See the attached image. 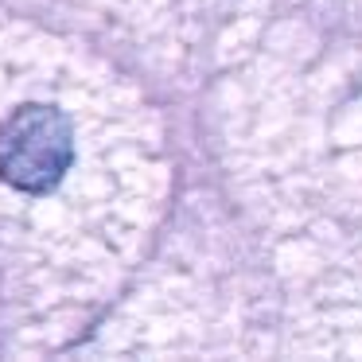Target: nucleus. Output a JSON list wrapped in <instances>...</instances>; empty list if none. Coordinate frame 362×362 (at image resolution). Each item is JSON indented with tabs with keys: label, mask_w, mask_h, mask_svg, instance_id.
I'll return each instance as SVG.
<instances>
[{
	"label": "nucleus",
	"mask_w": 362,
	"mask_h": 362,
	"mask_svg": "<svg viewBox=\"0 0 362 362\" xmlns=\"http://www.w3.org/2000/svg\"><path fill=\"white\" fill-rule=\"evenodd\" d=\"M74 160V129L59 105L24 102L0 121V180L24 195H47Z\"/></svg>",
	"instance_id": "obj_1"
}]
</instances>
